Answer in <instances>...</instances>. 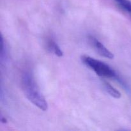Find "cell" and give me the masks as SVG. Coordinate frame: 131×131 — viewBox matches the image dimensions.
I'll list each match as a JSON object with an SVG mask.
<instances>
[{"mask_svg": "<svg viewBox=\"0 0 131 131\" xmlns=\"http://www.w3.org/2000/svg\"><path fill=\"white\" fill-rule=\"evenodd\" d=\"M22 86L26 97L33 104L43 111H47L48 104L40 91L33 75L26 72L22 78Z\"/></svg>", "mask_w": 131, "mask_h": 131, "instance_id": "6da1fadb", "label": "cell"}, {"mask_svg": "<svg viewBox=\"0 0 131 131\" xmlns=\"http://www.w3.org/2000/svg\"><path fill=\"white\" fill-rule=\"evenodd\" d=\"M81 61L99 76L107 78H115L117 77L115 70L104 62L88 56H82Z\"/></svg>", "mask_w": 131, "mask_h": 131, "instance_id": "7a4b0ae2", "label": "cell"}, {"mask_svg": "<svg viewBox=\"0 0 131 131\" xmlns=\"http://www.w3.org/2000/svg\"><path fill=\"white\" fill-rule=\"evenodd\" d=\"M88 41L90 43L91 46L96 50L97 52L101 56L108 59H113L114 54L109 51L100 41H99L95 37L93 36H89L88 37Z\"/></svg>", "mask_w": 131, "mask_h": 131, "instance_id": "3957f363", "label": "cell"}, {"mask_svg": "<svg viewBox=\"0 0 131 131\" xmlns=\"http://www.w3.org/2000/svg\"><path fill=\"white\" fill-rule=\"evenodd\" d=\"M47 48L50 52H53L55 55L59 56V57H61L63 54V51H61L60 46L58 45V43L54 40H53L51 38L47 40Z\"/></svg>", "mask_w": 131, "mask_h": 131, "instance_id": "277c9868", "label": "cell"}, {"mask_svg": "<svg viewBox=\"0 0 131 131\" xmlns=\"http://www.w3.org/2000/svg\"><path fill=\"white\" fill-rule=\"evenodd\" d=\"M122 10L131 17V1L130 0H113Z\"/></svg>", "mask_w": 131, "mask_h": 131, "instance_id": "5b68a950", "label": "cell"}, {"mask_svg": "<svg viewBox=\"0 0 131 131\" xmlns=\"http://www.w3.org/2000/svg\"><path fill=\"white\" fill-rule=\"evenodd\" d=\"M104 86L105 90L106 92L111 96V97H114L115 99H120L121 97V93L116 88L113 86L111 84L108 83V82L105 81L104 83Z\"/></svg>", "mask_w": 131, "mask_h": 131, "instance_id": "8992f818", "label": "cell"}]
</instances>
